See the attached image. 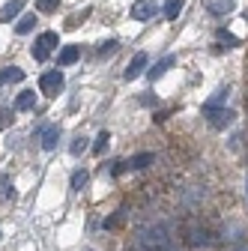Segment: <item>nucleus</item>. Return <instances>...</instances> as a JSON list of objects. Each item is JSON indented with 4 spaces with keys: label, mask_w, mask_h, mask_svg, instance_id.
I'll list each match as a JSON object with an SVG mask.
<instances>
[{
    "label": "nucleus",
    "mask_w": 248,
    "mask_h": 251,
    "mask_svg": "<svg viewBox=\"0 0 248 251\" xmlns=\"http://www.w3.org/2000/svg\"><path fill=\"white\" fill-rule=\"evenodd\" d=\"M203 114H206V123L212 126V129H227V126L233 123V117H236V114L227 111V108H224V111H222V108H212V111H203Z\"/></svg>",
    "instance_id": "obj_5"
},
{
    "label": "nucleus",
    "mask_w": 248,
    "mask_h": 251,
    "mask_svg": "<svg viewBox=\"0 0 248 251\" xmlns=\"http://www.w3.org/2000/svg\"><path fill=\"white\" fill-rule=\"evenodd\" d=\"M60 45V36L54 33V30H48V33H42L36 42H33V48H30V54H33V60L36 63H42V60H48V54H51V48H57Z\"/></svg>",
    "instance_id": "obj_2"
},
{
    "label": "nucleus",
    "mask_w": 248,
    "mask_h": 251,
    "mask_svg": "<svg viewBox=\"0 0 248 251\" xmlns=\"http://www.w3.org/2000/svg\"><path fill=\"white\" fill-rule=\"evenodd\" d=\"M57 141H60V126H48V129L42 132V150H54L57 147Z\"/></svg>",
    "instance_id": "obj_12"
},
{
    "label": "nucleus",
    "mask_w": 248,
    "mask_h": 251,
    "mask_svg": "<svg viewBox=\"0 0 248 251\" xmlns=\"http://www.w3.org/2000/svg\"><path fill=\"white\" fill-rule=\"evenodd\" d=\"M21 78H24V69H18V66L0 69V84H15V81H21Z\"/></svg>",
    "instance_id": "obj_14"
},
{
    "label": "nucleus",
    "mask_w": 248,
    "mask_h": 251,
    "mask_svg": "<svg viewBox=\"0 0 248 251\" xmlns=\"http://www.w3.org/2000/svg\"><path fill=\"white\" fill-rule=\"evenodd\" d=\"M15 192H12V179L9 176H0V201H9Z\"/></svg>",
    "instance_id": "obj_18"
},
{
    "label": "nucleus",
    "mask_w": 248,
    "mask_h": 251,
    "mask_svg": "<svg viewBox=\"0 0 248 251\" xmlns=\"http://www.w3.org/2000/svg\"><path fill=\"white\" fill-rule=\"evenodd\" d=\"M57 3H60V0H36L39 12H54V9H57Z\"/></svg>",
    "instance_id": "obj_23"
},
{
    "label": "nucleus",
    "mask_w": 248,
    "mask_h": 251,
    "mask_svg": "<svg viewBox=\"0 0 248 251\" xmlns=\"http://www.w3.org/2000/svg\"><path fill=\"white\" fill-rule=\"evenodd\" d=\"M224 99H227V87H222L219 93H215V96H212V99H209V102L203 105V111H212V108H219V105H222Z\"/></svg>",
    "instance_id": "obj_17"
},
{
    "label": "nucleus",
    "mask_w": 248,
    "mask_h": 251,
    "mask_svg": "<svg viewBox=\"0 0 248 251\" xmlns=\"http://www.w3.org/2000/svg\"><path fill=\"white\" fill-rule=\"evenodd\" d=\"M63 87H66V75L60 72V69H51V72H45L39 78V90L45 93V96H57Z\"/></svg>",
    "instance_id": "obj_3"
},
{
    "label": "nucleus",
    "mask_w": 248,
    "mask_h": 251,
    "mask_svg": "<svg viewBox=\"0 0 248 251\" xmlns=\"http://www.w3.org/2000/svg\"><path fill=\"white\" fill-rule=\"evenodd\" d=\"M33 108H36V93H33V90L18 93V99H15V111H33Z\"/></svg>",
    "instance_id": "obj_10"
},
{
    "label": "nucleus",
    "mask_w": 248,
    "mask_h": 251,
    "mask_svg": "<svg viewBox=\"0 0 248 251\" xmlns=\"http://www.w3.org/2000/svg\"><path fill=\"white\" fill-rule=\"evenodd\" d=\"M108 141H111V135H108V132H99L96 144H93V152H96V155H102V152L108 150Z\"/></svg>",
    "instance_id": "obj_19"
},
{
    "label": "nucleus",
    "mask_w": 248,
    "mask_h": 251,
    "mask_svg": "<svg viewBox=\"0 0 248 251\" xmlns=\"http://www.w3.org/2000/svg\"><path fill=\"white\" fill-rule=\"evenodd\" d=\"M84 185H87V171H75L72 174V188H75V192H81Z\"/></svg>",
    "instance_id": "obj_20"
},
{
    "label": "nucleus",
    "mask_w": 248,
    "mask_h": 251,
    "mask_svg": "<svg viewBox=\"0 0 248 251\" xmlns=\"http://www.w3.org/2000/svg\"><path fill=\"white\" fill-rule=\"evenodd\" d=\"M138 242H144L147 248L152 251H179L176 248V239L171 236V230L165 225H152V227H144L138 233Z\"/></svg>",
    "instance_id": "obj_1"
},
{
    "label": "nucleus",
    "mask_w": 248,
    "mask_h": 251,
    "mask_svg": "<svg viewBox=\"0 0 248 251\" xmlns=\"http://www.w3.org/2000/svg\"><path fill=\"white\" fill-rule=\"evenodd\" d=\"M33 24H36V15H24L18 24H15V33L18 36H24V33H30V30H33Z\"/></svg>",
    "instance_id": "obj_16"
},
{
    "label": "nucleus",
    "mask_w": 248,
    "mask_h": 251,
    "mask_svg": "<svg viewBox=\"0 0 248 251\" xmlns=\"http://www.w3.org/2000/svg\"><path fill=\"white\" fill-rule=\"evenodd\" d=\"M212 12H230L233 9V0H215V3H209Z\"/></svg>",
    "instance_id": "obj_21"
},
{
    "label": "nucleus",
    "mask_w": 248,
    "mask_h": 251,
    "mask_svg": "<svg viewBox=\"0 0 248 251\" xmlns=\"http://www.w3.org/2000/svg\"><path fill=\"white\" fill-rule=\"evenodd\" d=\"M233 251H248V242H245V245H239V248H233Z\"/></svg>",
    "instance_id": "obj_28"
},
{
    "label": "nucleus",
    "mask_w": 248,
    "mask_h": 251,
    "mask_svg": "<svg viewBox=\"0 0 248 251\" xmlns=\"http://www.w3.org/2000/svg\"><path fill=\"white\" fill-rule=\"evenodd\" d=\"M189 239H192L195 245H209V242H212L209 230H206V227H198V225H192V227H189Z\"/></svg>",
    "instance_id": "obj_13"
},
{
    "label": "nucleus",
    "mask_w": 248,
    "mask_h": 251,
    "mask_svg": "<svg viewBox=\"0 0 248 251\" xmlns=\"http://www.w3.org/2000/svg\"><path fill=\"white\" fill-rule=\"evenodd\" d=\"M114 51H117V42H114V39H108V42H102V45H99V57L114 54Z\"/></svg>",
    "instance_id": "obj_25"
},
{
    "label": "nucleus",
    "mask_w": 248,
    "mask_h": 251,
    "mask_svg": "<svg viewBox=\"0 0 248 251\" xmlns=\"http://www.w3.org/2000/svg\"><path fill=\"white\" fill-rule=\"evenodd\" d=\"M219 39H224V42H230V45H236V39L227 33V30H219Z\"/></svg>",
    "instance_id": "obj_27"
},
{
    "label": "nucleus",
    "mask_w": 248,
    "mask_h": 251,
    "mask_svg": "<svg viewBox=\"0 0 248 251\" xmlns=\"http://www.w3.org/2000/svg\"><path fill=\"white\" fill-rule=\"evenodd\" d=\"M171 66H176V57H174V54H168L165 60H159L156 66H152V69L147 72V75H149V81H156V78H162V75H165V72H168Z\"/></svg>",
    "instance_id": "obj_8"
},
{
    "label": "nucleus",
    "mask_w": 248,
    "mask_h": 251,
    "mask_svg": "<svg viewBox=\"0 0 248 251\" xmlns=\"http://www.w3.org/2000/svg\"><path fill=\"white\" fill-rule=\"evenodd\" d=\"M12 114H15L12 108H3V111H0V126H9V123H12Z\"/></svg>",
    "instance_id": "obj_26"
},
{
    "label": "nucleus",
    "mask_w": 248,
    "mask_h": 251,
    "mask_svg": "<svg viewBox=\"0 0 248 251\" xmlns=\"http://www.w3.org/2000/svg\"><path fill=\"white\" fill-rule=\"evenodd\" d=\"M182 6H185V0H165V18L176 21V15L182 12Z\"/></svg>",
    "instance_id": "obj_15"
},
{
    "label": "nucleus",
    "mask_w": 248,
    "mask_h": 251,
    "mask_svg": "<svg viewBox=\"0 0 248 251\" xmlns=\"http://www.w3.org/2000/svg\"><path fill=\"white\" fill-rule=\"evenodd\" d=\"M123 215H126V209H117V212L108 218V222H105V227H108V230H111V227H117V225L123 222Z\"/></svg>",
    "instance_id": "obj_24"
},
{
    "label": "nucleus",
    "mask_w": 248,
    "mask_h": 251,
    "mask_svg": "<svg viewBox=\"0 0 248 251\" xmlns=\"http://www.w3.org/2000/svg\"><path fill=\"white\" fill-rule=\"evenodd\" d=\"M24 3H27V0H9V3L6 6H0V21H3V24H9L21 9H24Z\"/></svg>",
    "instance_id": "obj_7"
},
{
    "label": "nucleus",
    "mask_w": 248,
    "mask_h": 251,
    "mask_svg": "<svg viewBox=\"0 0 248 251\" xmlns=\"http://www.w3.org/2000/svg\"><path fill=\"white\" fill-rule=\"evenodd\" d=\"M84 150H87V138H75V141H72V147H69V152H72V155H81Z\"/></svg>",
    "instance_id": "obj_22"
},
{
    "label": "nucleus",
    "mask_w": 248,
    "mask_h": 251,
    "mask_svg": "<svg viewBox=\"0 0 248 251\" xmlns=\"http://www.w3.org/2000/svg\"><path fill=\"white\" fill-rule=\"evenodd\" d=\"M147 60H149V57H147L144 51H138V54L132 57V63H129V69L123 72V78H126V81H135V78H141V75H144V69H147Z\"/></svg>",
    "instance_id": "obj_6"
},
{
    "label": "nucleus",
    "mask_w": 248,
    "mask_h": 251,
    "mask_svg": "<svg viewBox=\"0 0 248 251\" xmlns=\"http://www.w3.org/2000/svg\"><path fill=\"white\" fill-rule=\"evenodd\" d=\"M78 57H81V48H78V45H63V48H60L57 63H60V66H72Z\"/></svg>",
    "instance_id": "obj_9"
},
{
    "label": "nucleus",
    "mask_w": 248,
    "mask_h": 251,
    "mask_svg": "<svg viewBox=\"0 0 248 251\" xmlns=\"http://www.w3.org/2000/svg\"><path fill=\"white\" fill-rule=\"evenodd\" d=\"M156 12H159L156 0H135V3H132V18L135 21H152Z\"/></svg>",
    "instance_id": "obj_4"
},
{
    "label": "nucleus",
    "mask_w": 248,
    "mask_h": 251,
    "mask_svg": "<svg viewBox=\"0 0 248 251\" xmlns=\"http://www.w3.org/2000/svg\"><path fill=\"white\" fill-rule=\"evenodd\" d=\"M149 165H152V152H138V155H132V159L126 162L129 171H144V168H149Z\"/></svg>",
    "instance_id": "obj_11"
}]
</instances>
